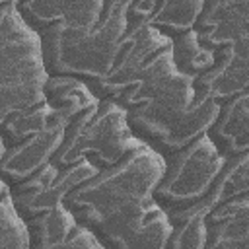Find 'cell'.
<instances>
[{
    "instance_id": "12",
    "label": "cell",
    "mask_w": 249,
    "mask_h": 249,
    "mask_svg": "<svg viewBox=\"0 0 249 249\" xmlns=\"http://www.w3.org/2000/svg\"><path fill=\"white\" fill-rule=\"evenodd\" d=\"M0 249H31V231L18 212L12 189L0 179Z\"/></svg>"
},
{
    "instance_id": "4",
    "label": "cell",
    "mask_w": 249,
    "mask_h": 249,
    "mask_svg": "<svg viewBox=\"0 0 249 249\" xmlns=\"http://www.w3.org/2000/svg\"><path fill=\"white\" fill-rule=\"evenodd\" d=\"M39 33L23 19L16 0L0 2V144L12 146L39 134L51 121Z\"/></svg>"
},
{
    "instance_id": "3",
    "label": "cell",
    "mask_w": 249,
    "mask_h": 249,
    "mask_svg": "<svg viewBox=\"0 0 249 249\" xmlns=\"http://www.w3.org/2000/svg\"><path fill=\"white\" fill-rule=\"evenodd\" d=\"M39 33L51 76H72L97 97L128 27L130 2L16 0Z\"/></svg>"
},
{
    "instance_id": "8",
    "label": "cell",
    "mask_w": 249,
    "mask_h": 249,
    "mask_svg": "<svg viewBox=\"0 0 249 249\" xmlns=\"http://www.w3.org/2000/svg\"><path fill=\"white\" fill-rule=\"evenodd\" d=\"M51 109H53L51 121L39 134H33L23 142H18L12 146H2L0 175H2V181L8 183L10 187H16L27 181L37 171H41L47 163L53 161L54 154L62 146L68 123L76 115H70L54 107Z\"/></svg>"
},
{
    "instance_id": "9",
    "label": "cell",
    "mask_w": 249,
    "mask_h": 249,
    "mask_svg": "<svg viewBox=\"0 0 249 249\" xmlns=\"http://www.w3.org/2000/svg\"><path fill=\"white\" fill-rule=\"evenodd\" d=\"M200 249H249V193L230 198L204 214Z\"/></svg>"
},
{
    "instance_id": "2",
    "label": "cell",
    "mask_w": 249,
    "mask_h": 249,
    "mask_svg": "<svg viewBox=\"0 0 249 249\" xmlns=\"http://www.w3.org/2000/svg\"><path fill=\"white\" fill-rule=\"evenodd\" d=\"M163 169V156L142 144L72 189L64 206L105 249H165L173 226L154 198Z\"/></svg>"
},
{
    "instance_id": "7",
    "label": "cell",
    "mask_w": 249,
    "mask_h": 249,
    "mask_svg": "<svg viewBox=\"0 0 249 249\" xmlns=\"http://www.w3.org/2000/svg\"><path fill=\"white\" fill-rule=\"evenodd\" d=\"M163 161L165 169L154 191V198L169 220L175 222L204 200L228 158L220 154L208 134H202L189 146L165 156Z\"/></svg>"
},
{
    "instance_id": "10",
    "label": "cell",
    "mask_w": 249,
    "mask_h": 249,
    "mask_svg": "<svg viewBox=\"0 0 249 249\" xmlns=\"http://www.w3.org/2000/svg\"><path fill=\"white\" fill-rule=\"evenodd\" d=\"M206 134L224 158L249 152V89L220 103Z\"/></svg>"
},
{
    "instance_id": "1",
    "label": "cell",
    "mask_w": 249,
    "mask_h": 249,
    "mask_svg": "<svg viewBox=\"0 0 249 249\" xmlns=\"http://www.w3.org/2000/svg\"><path fill=\"white\" fill-rule=\"evenodd\" d=\"M99 99L117 103L134 136L163 158L206 134L220 109L196 99L193 80L173 60V41L132 10Z\"/></svg>"
},
{
    "instance_id": "11",
    "label": "cell",
    "mask_w": 249,
    "mask_h": 249,
    "mask_svg": "<svg viewBox=\"0 0 249 249\" xmlns=\"http://www.w3.org/2000/svg\"><path fill=\"white\" fill-rule=\"evenodd\" d=\"M204 8V0H136L130 10L161 35L175 39L191 31Z\"/></svg>"
},
{
    "instance_id": "6",
    "label": "cell",
    "mask_w": 249,
    "mask_h": 249,
    "mask_svg": "<svg viewBox=\"0 0 249 249\" xmlns=\"http://www.w3.org/2000/svg\"><path fill=\"white\" fill-rule=\"evenodd\" d=\"M142 144L134 136L126 113L117 103L99 99L68 123L64 142L53 163L58 169H66L80 161H89L99 173Z\"/></svg>"
},
{
    "instance_id": "5",
    "label": "cell",
    "mask_w": 249,
    "mask_h": 249,
    "mask_svg": "<svg viewBox=\"0 0 249 249\" xmlns=\"http://www.w3.org/2000/svg\"><path fill=\"white\" fill-rule=\"evenodd\" d=\"M202 53L198 101L218 105L249 89V0H208L193 27Z\"/></svg>"
}]
</instances>
